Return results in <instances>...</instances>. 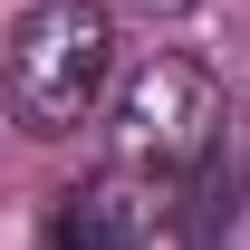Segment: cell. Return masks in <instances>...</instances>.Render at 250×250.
Instances as JSON below:
<instances>
[{"label":"cell","instance_id":"cell-1","mask_svg":"<svg viewBox=\"0 0 250 250\" xmlns=\"http://www.w3.org/2000/svg\"><path fill=\"white\" fill-rule=\"evenodd\" d=\"M106 67H116L106 0H29L10 29V58H0V96L29 135H67V125H87Z\"/></svg>","mask_w":250,"mask_h":250},{"label":"cell","instance_id":"cell-2","mask_svg":"<svg viewBox=\"0 0 250 250\" xmlns=\"http://www.w3.org/2000/svg\"><path fill=\"white\" fill-rule=\"evenodd\" d=\"M212 125H221V87L192 58H145L116 87V164L135 173H192L212 154Z\"/></svg>","mask_w":250,"mask_h":250},{"label":"cell","instance_id":"cell-3","mask_svg":"<svg viewBox=\"0 0 250 250\" xmlns=\"http://www.w3.org/2000/svg\"><path fill=\"white\" fill-rule=\"evenodd\" d=\"M58 250H135V202L116 183H87L58 221Z\"/></svg>","mask_w":250,"mask_h":250},{"label":"cell","instance_id":"cell-4","mask_svg":"<svg viewBox=\"0 0 250 250\" xmlns=\"http://www.w3.org/2000/svg\"><path fill=\"white\" fill-rule=\"evenodd\" d=\"M125 10H145V20H173V10H192V0H125Z\"/></svg>","mask_w":250,"mask_h":250}]
</instances>
